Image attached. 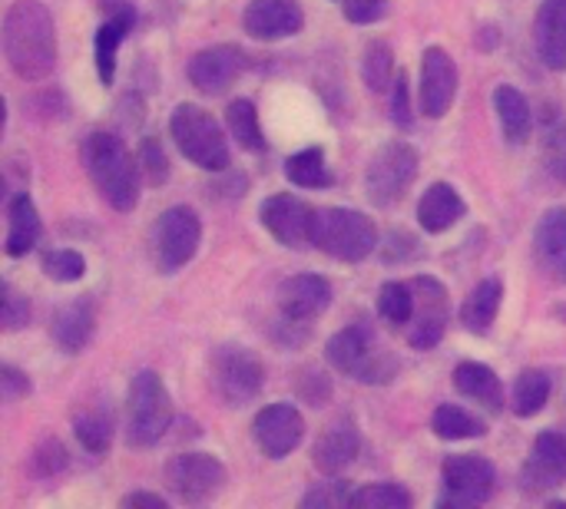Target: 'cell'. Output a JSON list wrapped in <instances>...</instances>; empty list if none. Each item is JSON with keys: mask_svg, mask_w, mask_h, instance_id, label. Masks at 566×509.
<instances>
[{"mask_svg": "<svg viewBox=\"0 0 566 509\" xmlns=\"http://www.w3.org/2000/svg\"><path fill=\"white\" fill-rule=\"evenodd\" d=\"M464 212H468V205H464L461 192H458L451 182H434V185H428L424 195H421V202H418V222H421V229L431 232V235H441V232H448L451 225H458V222L464 219Z\"/></svg>", "mask_w": 566, "mask_h": 509, "instance_id": "22", "label": "cell"}, {"mask_svg": "<svg viewBox=\"0 0 566 509\" xmlns=\"http://www.w3.org/2000/svg\"><path fill=\"white\" fill-rule=\"evenodd\" d=\"M441 477H444V497L438 500V507H481L491 500L497 480L494 464L478 454L448 457Z\"/></svg>", "mask_w": 566, "mask_h": 509, "instance_id": "10", "label": "cell"}, {"mask_svg": "<svg viewBox=\"0 0 566 509\" xmlns=\"http://www.w3.org/2000/svg\"><path fill=\"white\" fill-rule=\"evenodd\" d=\"M133 20H136L133 7H119V10L96 30L93 50H96V73H99L103 86H109V83L116 79V53H119V43L126 40Z\"/></svg>", "mask_w": 566, "mask_h": 509, "instance_id": "26", "label": "cell"}, {"mask_svg": "<svg viewBox=\"0 0 566 509\" xmlns=\"http://www.w3.org/2000/svg\"><path fill=\"white\" fill-rule=\"evenodd\" d=\"M361 79L371 93H385L391 83H395V53L388 43L375 40L365 46V56H361Z\"/></svg>", "mask_w": 566, "mask_h": 509, "instance_id": "34", "label": "cell"}, {"mask_svg": "<svg viewBox=\"0 0 566 509\" xmlns=\"http://www.w3.org/2000/svg\"><path fill=\"white\" fill-rule=\"evenodd\" d=\"M242 26L255 40H285L305 26L298 0H252L242 13Z\"/></svg>", "mask_w": 566, "mask_h": 509, "instance_id": "17", "label": "cell"}, {"mask_svg": "<svg viewBox=\"0 0 566 509\" xmlns=\"http://www.w3.org/2000/svg\"><path fill=\"white\" fill-rule=\"evenodd\" d=\"M325 358L335 371L352 374L361 384H388L395 378V358L385 348H378L368 328L361 325L332 335L325 344Z\"/></svg>", "mask_w": 566, "mask_h": 509, "instance_id": "5", "label": "cell"}, {"mask_svg": "<svg viewBox=\"0 0 566 509\" xmlns=\"http://www.w3.org/2000/svg\"><path fill=\"white\" fill-rule=\"evenodd\" d=\"M298 391H302V397L312 404V407H322L328 397H332V384H328V378L322 374V371H315V368H308V371H302V381H298Z\"/></svg>", "mask_w": 566, "mask_h": 509, "instance_id": "44", "label": "cell"}, {"mask_svg": "<svg viewBox=\"0 0 566 509\" xmlns=\"http://www.w3.org/2000/svg\"><path fill=\"white\" fill-rule=\"evenodd\" d=\"M391 119L408 129L411 126V99H408V76L398 73V79L391 83Z\"/></svg>", "mask_w": 566, "mask_h": 509, "instance_id": "45", "label": "cell"}, {"mask_svg": "<svg viewBox=\"0 0 566 509\" xmlns=\"http://www.w3.org/2000/svg\"><path fill=\"white\" fill-rule=\"evenodd\" d=\"M554 315H557V318L566 325V305H557V308H554Z\"/></svg>", "mask_w": 566, "mask_h": 509, "instance_id": "48", "label": "cell"}, {"mask_svg": "<svg viewBox=\"0 0 566 509\" xmlns=\"http://www.w3.org/2000/svg\"><path fill=\"white\" fill-rule=\"evenodd\" d=\"M226 123H229L232 139L242 149H249V152H262L265 149L262 126H259V113H255V103L252 99H232L229 109H226Z\"/></svg>", "mask_w": 566, "mask_h": 509, "instance_id": "32", "label": "cell"}, {"mask_svg": "<svg viewBox=\"0 0 566 509\" xmlns=\"http://www.w3.org/2000/svg\"><path fill=\"white\" fill-rule=\"evenodd\" d=\"M285 176L292 185L298 189H328L332 185V172L325 166V152L322 149H302L295 156L285 159Z\"/></svg>", "mask_w": 566, "mask_h": 509, "instance_id": "30", "label": "cell"}, {"mask_svg": "<svg viewBox=\"0 0 566 509\" xmlns=\"http://www.w3.org/2000/svg\"><path fill=\"white\" fill-rule=\"evenodd\" d=\"M411 494L398 484H371L352 494L348 507L355 509H411Z\"/></svg>", "mask_w": 566, "mask_h": 509, "instance_id": "37", "label": "cell"}, {"mask_svg": "<svg viewBox=\"0 0 566 509\" xmlns=\"http://www.w3.org/2000/svg\"><path fill=\"white\" fill-rule=\"evenodd\" d=\"M541 152L547 172L566 185V113L557 106H547L541 116Z\"/></svg>", "mask_w": 566, "mask_h": 509, "instance_id": "29", "label": "cell"}, {"mask_svg": "<svg viewBox=\"0 0 566 509\" xmlns=\"http://www.w3.org/2000/svg\"><path fill=\"white\" fill-rule=\"evenodd\" d=\"M431 431L441 437V441H474V437H484V424L468 414L464 407L458 404H441L431 417Z\"/></svg>", "mask_w": 566, "mask_h": 509, "instance_id": "33", "label": "cell"}, {"mask_svg": "<svg viewBox=\"0 0 566 509\" xmlns=\"http://www.w3.org/2000/svg\"><path fill=\"white\" fill-rule=\"evenodd\" d=\"M312 245L338 262H361L378 248V232L358 209H315Z\"/></svg>", "mask_w": 566, "mask_h": 509, "instance_id": "4", "label": "cell"}, {"mask_svg": "<svg viewBox=\"0 0 566 509\" xmlns=\"http://www.w3.org/2000/svg\"><path fill=\"white\" fill-rule=\"evenodd\" d=\"M551 401V378L544 371H524L517 374L514 381V394H511V404H514V414L517 417H537Z\"/></svg>", "mask_w": 566, "mask_h": 509, "instance_id": "31", "label": "cell"}, {"mask_svg": "<svg viewBox=\"0 0 566 509\" xmlns=\"http://www.w3.org/2000/svg\"><path fill=\"white\" fill-rule=\"evenodd\" d=\"M169 132L179 146V152L206 169V172H222L229 166V142H226V132L222 126L216 123V116L196 103H182L172 109V119H169Z\"/></svg>", "mask_w": 566, "mask_h": 509, "instance_id": "3", "label": "cell"}, {"mask_svg": "<svg viewBox=\"0 0 566 509\" xmlns=\"http://www.w3.org/2000/svg\"><path fill=\"white\" fill-rule=\"evenodd\" d=\"M252 437L269 460H282L305 441V417L295 404H269L255 414Z\"/></svg>", "mask_w": 566, "mask_h": 509, "instance_id": "13", "label": "cell"}, {"mask_svg": "<svg viewBox=\"0 0 566 509\" xmlns=\"http://www.w3.org/2000/svg\"><path fill=\"white\" fill-rule=\"evenodd\" d=\"M96 328V305L90 298H76L63 308H56L53 321H50V335L60 344V351L76 354L90 344Z\"/></svg>", "mask_w": 566, "mask_h": 509, "instance_id": "21", "label": "cell"}, {"mask_svg": "<svg viewBox=\"0 0 566 509\" xmlns=\"http://www.w3.org/2000/svg\"><path fill=\"white\" fill-rule=\"evenodd\" d=\"M3 56L10 70L36 83L56 66V23L40 0H13L3 13Z\"/></svg>", "mask_w": 566, "mask_h": 509, "instance_id": "1", "label": "cell"}, {"mask_svg": "<svg viewBox=\"0 0 566 509\" xmlns=\"http://www.w3.org/2000/svg\"><path fill=\"white\" fill-rule=\"evenodd\" d=\"M454 388L478 401V404H488V407H501L504 404V391H501V378L481 364V361H461L458 371H454Z\"/></svg>", "mask_w": 566, "mask_h": 509, "instance_id": "28", "label": "cell"}, {"mask_svg": "<svg viewBox=\"0 0 566 509\" xmlns=\"http://www.w3.org/2000/svg\"><path fill=\"white\" fill-rule=\"evenodd\" d=\"M73 434L90 454H103L113 441V421L106 411H86L73 421Z\"/></svg>", "mask_w": 566, "mask_h": 509, "instance_id": "38", "label": "cell"}, {"mask_svg": "<svg viewBox=\"0 0 566 509\" xmlns=\"http://www.w3.org/2000/svg\"><path fill=\"white\" fill-rule=\"evenodd\" d=\"M212 388L229 407H245L259 397L265 384V364L255 351L242 344H222L209 361Z\"/></svg>", "mask_w": 566, "mask_h": 509, "instance_id": "7", "label": "cell"}, {"mask_svg": "<svg viewBox=\"0 0 566 509\" xmlns=\"http://www.w3.org/2000/svg\"><path fill=\"white\" fill-rule=\"evenodd\" d=\"M166 487L169 494L179 500V503H209L216 500L226 484H229V474L222 467L219 457L212 454H179L166 464Z\"/></svg>", "mask_w": 566, "mask_h": 509, "instance_id": "9", "label": "cell"}, {"mask_svg": "<svg viewBox=\"0 0 566 509\" xmlns=\"http://www.w3.org/2000/svg\"><path fill=\"white\" fill-rule=\"evenodd\" d=\"M328 305H332V285L322 275H292L279 285V311L295 325L318 318Z\"/></svg>", "mask_w": 566, "mask_h": 509, "instance_id": "18", "label": "cell"}, {"mask_svg": "<svg viewBox=\"0 0 566 509\" xmlns=\"http://www.w3.org/2000/svg\"><path fill=\"white\" fill-rule=\"evenodd\" d=\"M3 331H20L30 321V301L17 295L10 285H3V311H0Z\"/></svg>", "mask_w": 566, "mask_h": 509, "instance_id": "43", "label": "cell"}, {"mask_svg": "<svg viewBox=\"0 0 566 509\" xmlns=\"http://www.w3.org/2000/svg\"><path fill=\"white\" fill-rule=\"evenodd\" d=\"M537 252L551 262H564L566 258V209H547L544 219L537 222L534 232Z\"/></svg>", "mask_w": 566, "mask_h": 509, "instance_id": "36", "label": "cell"}, {"mask_svg": "<svg viewBox=\"0 0 566 509\" xmlns=\"http://www.w3.org/2000/svg\"><path fill=\"white\" fill-rule=\"evenodd\" d=\"M560 265H564V275H566V258H564V262H560Z\"/></svg>", "mask_w": 566, "mask_h": 509, "instance_id": "49", "label": "cell"}, {"mask_svg": "<svg viewBox=\"0 0 566 509\" xmlns=\"http://www.w3.org/2000/svg\"><path fill=\"white\" fill-rule=\"evenodd\" d=\"M245 70V53L239 46H229V43H219V46H206L199 50L192 60H189V83L199 89V93H209V96H219L226 93L235 76Z\"/></svg>", "mask_w": 566, "mask_h": 509, "instance_id": "16", "label": "cell"}, {"mask_svg": "<svg viewBox=\"0 0 566 509\" xmlns=\"http://www.w3.org/2000/svg\"><path fill=\"white\" fill-rule=\"evenodd\" d=\"M0 394H3V401L27 397V394H30V381H27V374H20L17 368L3 364V368H0Z\"/></svg>", "mask_w": 566, "mask_h": 509, "instance_id": "46", "label": "cell"}, {"mask_svg": "<svg viewBox=\"0 0 566 509\" xmlns=\"http://www.w3.org/2000/svg\"><path fill=\"white\" fill-rule=\"evenodd\" d=\"M342 10H345V17H348L352 23L368 26V23H378V20L388 17L391 0H342Z\"/></svg>", "mask_w": 566, "mask_h": 509, "instance_id": "42", "label": "cell"}, {"mask_svg": "<svg viewBox=\"0 0 566 509\" xmlns=\"http://www.w3.org/2000/svg\"><path fill=\"white\" fill-rule=\"evenodd\" d=\"M43 225H40V212L33 205V199L27 192L13 195L10 205H7V242H3V252L10 258H23L36 238H40Z\"/></svg>", "mask_w": 566, "mask_h": 509, "instance_id": "25", "label": "cell"}, {"mask_svg": "<svg viewBox=\"0 0 566 509\" xmlns=\"http://www.w3.org/2000/svg\"><path fill=\"white\" fill-rule=\"evenodd\" d=\"M378 315L388 325H411L415 318V288L411 282H385L378 291Z\"/></svg>", "mask_w": 566, "mask_h": 509, "instance_id": "35", "label": "cell"}, {"mask_svg": "<svg viewBox=\"0 0 566 509\" xmlns=\"http://www.w3.org/2000/svg\"><path fill=\"white\" fill-rule=\"evenodd\" d=\"M30 464H33V474L36 477H53V474H60L66 467V450H63L60 441H43L33 450V460Z\"/></svg>", "mask_w": 566, "mask_h": 509, "instance_id": "41", "label": "cell"}, {"mask_svg": "<svg viewBox=\"0 0 566 509\" xmlns=\"http://www.w3.org/2000/svg\"><path fill=\"white\" fill-rule=\"evenodd\" d=\"M136 159H139V169L146 172V179H149L153 185H159V182L169 179V159H166V152H163V146H159L156 139H143Z\"/></svg>", "mask_w": 566, "mask_h": 509, "instance_id": "40", "label": "cell"}, {"mask_svg": "<svg viewBox=\"0 0 566 509\" xmlns=\"http://www.w3.org/2000/svg\"><path fill=\"white\" fill-rule=\"evenodd\" d=\"M524 484L531 490H554L566 484V434L544 431L534 441V454L524 467Z\"/></svg>", "mask_w": 566, "mask_h": 509, "instance_id": "20", "label": "cell"}, {"mask_svg": "<svg viewBox=\"0 0 566 509\" xmlns=\"http://www.w3.org/2000/svg\"><path fill=\"white\" fill-rule=\"evenodd\" d=\"M501 301H504V285H501L497 278L478 282V288H474V291L464 298V305H461V325H464L471 335H488L491 325L497 321Z\"/></svg>", "mask_w": 566, "mask_h": 509, "instance_id": "27", "label": "cell"}, {"mask_svg": "<svg viewBox=\"0 0 566 509\" xmlns=\"http://www.w3.org/2000/svg\"><path fill=\"white\" fill-rule=\"evenodd\" d=\"M123 507H153V509H166V497L159 494H146V490H136V494H126L123 497Z\"/></svg>", "mask_w": 566, "mask_h": 509, "instance_id": "47", "label": "cell"}, {"mask_svg": "<svg viewBox=\"0 0 566 509\" xmlns=\"http://www.w3.org/2000/svg\"><path fill=\"white\" fill-rule=\"evenodd\" d=\"M411 288H415V318L408 325V344L418 351H431L441 344V338L448 331V318H451L448 291L431 275L411 278Z\"/></svg>", "mask_w": 566, "mask_h": 509, "instance_id": "12", "label": "cell"}, {"mask_svg": "<svg viewBox=\"0 0 566 509\" xmlns=\"http://www.w3.org/2000/svg\"><path fill=\"white\" fill-rule=\"evenodd\" d=\"M358 447H361V434H358V424L352 417H338L332 421L322 437L315 441V450H312V460L322 474L335 477L342 474L355 457H358Z\"/></svg>", "mask_w": 566, "mask_h": 509, "instance_id": "19", "label": "cell"}, {"mask_svg": "<svg viewBox=\"0 0 566 509\" xmlns=\"http://www.w3.org/2000/svg\"><path fill=\"white\" fill-rule=\"evenodd\" d=\"M80 156L99 195L116 212H133L139 202V159L129 156L123 139L113 132H90Z\"/></svg>", "mask_w": 566, "mask_h": 509, "instance_id": "2", "label": "cell"}, {"mask_svg": "<svg viewBox=\"0 0 566 509\" xmlns=\"http://www.w3.org/2000/svg\"><path fill=\"white\" fill-rule=\"evenodd\" d=\"M534 40L544 66L566 70V0H544L534 23Z\"/></svg>", "mask_w": 566, "mask_h": 509, "instance_id": "23", "label": "cell"}, {"mask_svg": "<svg viewBox=\"0 0 566 509\" xmlns=\"http://www.w3.org/2000/svg\"><path fill=\"white\" fill-rule=\"evenodd\" d=\"M494 109H497V123H501V132L511 146H524L534 132V113H531V103L527 96L511 86V83H501L494 89Z\"/></svg>", "mask_w": 566, "mask_h": 509, "instance_id": "24", "label": "cell"}, {"mask_svg": "<svg viewBox=\"0 0 566 509\" xmlns=\"http://www.w3.org/2000/svg\"><path fill=\"white\" fill-rule=\"evenodd\" d=\"M202 242V222L196 209L189 205H172L159 215L156 222V262L166 275L179 272L192 255L199 252Z\"/></svg>", "mask_w": 566, "mask_h": 509, "instance_id": "11", "label": "cell"}, {"mask_svg": "<svg viewBox=\"0 0 566 509\" xmlns=\"http://www.w3.org/2000/svg\"><path fill=\"white\" fill-rule=\"evenodd\" d=\"M172 424V397L156 371H139L129 384V444L153 447Z\"/></svg>", "mask_w": 566, "mask_h": 509, "instance_id": "6", "label": "cell"}, {"mask_svg": "<svg viewBox=\"0 0 566 509\" xmlns=\"http://www.w3.org/2000/svg\"><path fill=\"white\" fill-rule=\"evenodd\" d=\"M454 96H458V63L441 46H428L421 56V86H418L421 113L441 119L451 109Z\"/></svg>", "mask_w": 566, "mask_h": 509, "instance_id": "15", "label": "cell"}, {"mask_svg": "<svg viewBox=\"0 0 566 509\" xmlns=\"http://www.w3.org/2000/svg\"><path fill=\"white\" fill-rule=\"evenodd\" d=\"M262 215V225L289 248H305L312 245V225H315V209L292 195V192H282V195H272L262 202L259 209Z\"/></svg>", "mask_w": 566, "mask_h": 509, "instance_id": "14", "label": "cell"}, {"mask_svg": "<svg viewBox=\"0 0 566 509\" xmlns=\"http://www.w3.org/2000/svg\"><path fill=\"white\" fill-rule=\"evenodd\" d=\"M415 176H418V152H415V146H408L401 139H391V142H385L371 156V162L365 169L368 199L378 209H388V205L405 199V192L411 189Z\"/></svg>", "mask_w": 566, "mask_h": 509, "instance_id": "8", "label": "cell"}, {"mask_svg": "<svg viewBox=\"0 0 566 509\" xmlns=\"http://www.w3.org/2000/svg\"><path fill=\"white\" fill-rule=\"evenodd\" d=\"M43 275L60 282V285L80 282L86 275V258L73 248H53L43 255Z\"/></svg>", "mask_w": 566, "mask_h": 509, "instance_id": "39", "label": "cell"}]
</instances>
